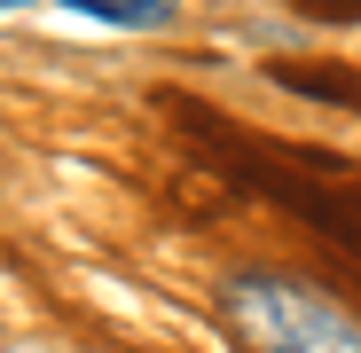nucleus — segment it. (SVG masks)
<instances>
[{"instance_id":"nucleus-1","label":"nucleus","mask_w":361,"mask_h":353,"mask_svg":"<svg viewBox=\"0 0 361 353\" xmlns=\"http://www.w3.org/2000/svg\"><path fill=\"white\" fill-rule=\"evenodd\" d=\"M220 306L252 353H361V322L290 275H228Z\"/></svg>"},{"instance_id":"nucleus-3","label":"nucleus","mask_w":361,"mask_h":353,"mask_svg":"<svg viewBox=\"0 0 361 353\" xmlns=\"http://www.w3.org/2000/svg\"><path fill=\"white\" fill-rule=\"evenodd\" d=\"M307 16H330L338 24V16H361V0H307Z\"/></svg>"},{"instance_id":"nucleus-2","label":"nucleus","mask_w":361,"mask_h":353,"mask_svg":"<svg viewBox=\"0 0 361 353\" xmlns=\"http://www.w3.org/2000/svg\"><path fill=\"white\" fill-rule=\"evenodd\" d=\"M0 8H32V0H0ZM55 8L94 16V24H110V32H165L189 0H55Z\"/></svg>"}]
</instances>
